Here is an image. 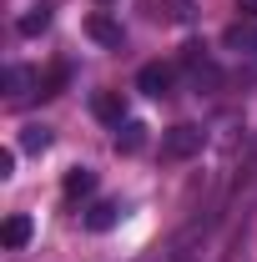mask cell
<instances>
[{"label":"cell","instance_id":"obj_1","mask_svg":"<svg viewBox=\"0 0 257 262\" xmlns=\"http://www.w3.org/2000/svg\"><path fill=\"white\" fill-rule=\"evenodd\" d=\"M202 146H207V131L192 126V121L161 131V157L166 162H192V157H202Z\"/></svg>","mask_w":257,"mask_h":262},{"label":"cell","instance_id":"obj_2","mask_svg":"<svg viewBox=\"0 0 257 262\" xmlns=\"http://www.w3.org/2000/svg\"><path fill=\"white\" fill-rule=\"evenodd\" d=\"M172 81H177V66H166V61H152L136 71V91H146V96H166Z\"/></svg>","mask_w":257,"mask_h":262},{"label":"cell","instance_id":"obj_3","mask_svg":"<svg viewBox=\"0 0 257 262\" xmlns=\"http://www.w3.org/2000/svg\"><path fill=\"white\" fill-rule=\"evenodd\" d=\"M86 35H91L96 46H106V51H121V40H126V35H121V26H116V20H111L106 10L86 15Z\"/></svg>","mask_w":257,"mask_h":262},{"label":"cell","instance_id":"obj_4","mask_svg":"<svg viewBox=\"0 0 257 262\" xmlns=\"http://www.w3.org/2000/svg\"><path fill=\"white\" fill-rule=\"evenodd\" d=\"M222 46H227V51H237V56H252V61H257V20H237V26H227V31H222Z\"/></svg>","mask_w":257,"mask_h":262},{"label":"cell","instance_id":"obj_5","mask_svg":"<svg viewBox=\"0 0 257 262\" xmlns=\"http://www.w3.org/2000/svg\"><path fill=\"white\" fill-rule=\"evenodd\" d=\"M91 116L106 121V126H121V121H126V101H121V91H96V96H91Z\"/></svg>","mask_w":257,"mask_h":262},{"label":"cell","instance_id":"obj_6","mask_svg":"<svg viewBox=\"0 0 257 262\" xmlns=\"http://www.w3.org/2000/svg\"><path fill=\"white\" fill-rule=\"evenodd\" d=\"M31 217H26V212H15V217H5V227H0V247H5V252H20V247H26V242H31Z\"/></svg>","mask_w":257,"mask_h":262},{"label":"cell","instance_id":"obj_7","mask_svg":"<svg viewBox=\"0 0 257 262\" xmlns=\"http://www.w3.org/2000/svg\"><path fill=\"white\" fill-rule=\"evenodd\" d=\"M66 81H71V66L66 61H56V66H46L40 76H35V96L40 101H51V96H61L66 91Z\"/></svg>","mask_w":257,"mask_h":262},{"label":"cell","instance_id":"obj_8","mask_svg":"<svg viewBox=\"0 0 257 262\" xmlns=\"http://www.w3.org/2000/svg\"><path fill=\"white\" fill-rule=\"evenodd\" d=\"M81 222H86V232H111L116 222H121V202H111V196H106V202H96V207H86V217H81Z\"/></svg>","mask_w":257,"mask_h":262},{"label":"cell","instance_id":"obj_9","mask_svg":"<svg viewBox=\"0 0 257 262\" xmlns=\"http://www.w3.org/2000/svg\"><path fill=\"white\" fill-rule=\"evenodd\" d=\"M46 26H51V5H46V0H40V5H26L20 20H15V31H20V35H40Z\"/></svg>","mask_w":257,"mask_h":262},{"label":"cell","instance_id":"obj_10","mask_svg":"<svg viewBox=\"0 0 257 262\" xmlns=\"http://www.w3.org/2000/svg\"><path fill=\"white\" fill-rule=\"evenodd\" d=\"M141 146H146V126L126 116V121L116 126V151H126V157H131V151H141Z\"/></svg>","mask_w":257,"mask_h":262},{"label":"cell","instance_id":"obj_11","mask_svg":"<svg viewBox=\"0 0 257 262\" xmlns=\"http://www.w3.org/2000/svg\"><path fill=\"white\" fill-rule=\"evenodd\" d=\"M66 202H76V196H91L96 192V171H86V166H76V171H66Z\"/></svg>","mask_w":257,"mask_h":262},{"label":"cell","instance_id":"obj_12","mask_svg":"<svg viewBox=\"0 0 257 262\" xmlns=\"http://www.w3.org/2000/svg\"><path fill=\"white\" fill-rule=\"evenodd\" d=\"M0 81H5V96H10V101L31 96L26 86H35V81H31V71H26V66H5V76H0Z\"/></svg>","mask_w":257,"mask_h":262},{"label":"cell","instance_id":"obj_13","mask_svg":"<svg viewBox=\"0 0 257 262\" xmlns=\"http://www.w3.org/2000/svg\"><path fill=\"white\" fill-rule=\"evenodd\" d=\"M152 10H157L161 20H172V26H187L192 20V0H157Z\"/></svg>","mask_w":257,"mask_h":262},{"label":"cell","instance_id":"obj_14","mask_svg":"<svg viewBox=\"0 0 257 262\" xmlns=\"http://www.w3.org/2000/svg\"><path fill=\"white\" fill-rule=\"evenodd\" d=\"M20 146H26V151H46V146H51V126H26L20 131Z\"/></svg>","mask_w":257,"mask_h":262},{"label":"cell","instance_id":"obj_15","mask_svg":"<svg viewBox=\"0 0 257 262\" xmlns=\"http://www.w3.org/2000/svg\"><path fill=\"white\" fill-rule=\"evenodd\" d=\"M0 177H15V151H10V146L0 151Z\"/></svg>","mask_w":257,"mask_h":262},{"label":"cell","instance_id":"obj_16","mask_svg":"<svg viewBox=\"0 0 257 262\" xmlns=\"http://www.w3.org/2000/svg\"><path fill=\"white\" fill-rule=\"evenodd\" d=\"M237 15L242 20H257V0H237Z\"/></svg>","mask_w":257,"mask_h":262},{"label":"cell","instance_id":"obj_17","mask_svg":"<svg viewBox=\"0 0 257 262\" xmlns=\"http://www.w3.org/2000/svg\"><path fill=\"white\" fill-rule=\"evenodd\" d=\"M96 5H111V0H96Z\"/></svg>","mask_w":257,"mask_h":262}]
</instances>
